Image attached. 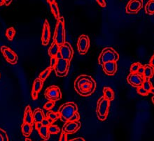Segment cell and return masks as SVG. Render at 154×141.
Wrapping results in <instances>:
<instances>
[{
	"label": "cell",
	"instance_id": "obj_42",
	"mask_svg": "<svg viewBox=\"0 0 154 141\" xmlns=\"http://www.w3.org/2000/svg\"><path fill=\"white\" fill-rule=\"evenodd\" d=\"M35 129L37 130V131H39V129H41V127H42L43 125L42 124H41V122H38V123H35Z\"/></svg>",
	"mask_w": 154,
	"mask_h": 141
},
{
	"label": "cell",
	"instance_id": "obj_15",
	"mask_svg": "<svg viewBox=\"0 0 154 141\" xmlns=\"http://www.w3.org/2000/svg\"><path fill=\"white\" fill-rule=\"evenodd\" d=\"M102 67L106 75H114L117 70V63L115 61H109L102 64Z\"/></svg>",
	"mask_w": 154,
	"mask_h": 141
},
{
	"label": "cell",
	"instance_id": "obj_12",
	"mask_svg": "<svg viewBox=\"0 0 154 141\" xmlns=\"http://www.w3.org/2000/svg\"><path fill=\"white\" fill-rule=\"evenodd\" d=\"M60 52L61 53L62 58L70 62L74 55V50L70 43L65 42L62 46L60 47Z\"/></svg>",
	"mask_w": 154,
	"mask_h": 141
},
{
	"label": "cell",
	"instance_id": "obj_33",
	"mask_svg": "<svg viewBox=\"0 0 154 141\" xmlns=\"http://www.w3.org/2000/svg\"><path fill=\"white\" fill-rule=\"evenodd\" d=\"M55 101H48V102H46L44 106H43V108H44L45 110H46V111H51L52 108L55 106Z\"/></svg>",
	"mask_w": 154,
	"mask_h": 141
},
{
	"label": "cell",
	"instance_id": "obj_23",
	"mask_svg": "<svg viewBox=\"0 0 154 141\" xmlns=\"http://www.w3.org/2000/svg\"><path fill=\"white\" fill-rule=\"evenodd\" d=\"M43 82L39 78H36L33 82V86H32V90L36 92H39L43 87Z\"/></svg>",
	"mask_w": 154,
	"mask_h": 141
},
{
	"label": "cell",
	"instance_id": "obj_8",
	"mask_svg": "<svg viewBox=\"0 0 154 141\" xmlns=\"http://www.w3.org/2000/svg\"><path fill=\"white\" fill-rule=\"evenodd\" d=\"M90 41L88 36L82 34L79 37L77 42L78 51L81 55H85L89 50Z\"/></svg>",
	"mask_w": 154,
	"mask_h": 141
},
{
	"label": "cell",
	"instance_id": "obj_41",
	"mask_svg": "<svg viewBox=\"0 0 154 141\" xmlns=\"http://www.w3.org/2000/svg\"><path fill=\"white\" fill-rule=\"evenodd\" d=\"M32 98L33 100H37L38 99V93L32 90Z\"/></svg>",
	"mask_w": 154,
	"mask_h": 141
},
{
	"label": "cell",
	"instance_id": "obj_9",
	"mask_svg": "<svg viewBox=\"0 0 154 141\" xmlns=\"http://www.w3.org/2000/svg\"><path fill=\"white\" fill-rule=\"evenodd\" d=\"M1 53L9 63L11 64H16L18 62V55L13 50L9 47L2 46L0 48Z\"/></svg>",
	"mask_w": 154,
	"mask_h": 141
},
{
	"label": "cell",
	"instance_id": "obj_44",
	"mask_svg": "<svg viewBox=\"0 0 154 141\" xmlns=\"http://www.w3.org/2000/svg\"><path fill=\"white\" fill-rule=\"evenodd\" d=\"M69 141H85V140L83 138H77L74 139H72V140Z\"/></svg>",
	"mask_w": 154,
	"mask_h": 141
},
{
	"label": "cell",
	"instance_id": "obj_48",
	"mask_svg": "<svg viewBox=\"0 0 154 141\" xmlns=\"http://www.w3.org/2000/svg\"><path fill=\"white\" fill-rule=\"evenodd\" d=\"M4 4V0H0V6Z\"/></svg>",
	"mask_w": 154,
	"mask_h": 141
},
{
	"label": "cell",
	"instance_id": "obj_5",
	"mask_svg": "<svg viewBox=\"0 0 154 141\" xmlns=\"http://www.w3.org/2000/svg\"><path fill=\"white\" fill-rule=\"evenodd\" d=\"M109 106L110 101L105 99L103 96L99 99L96 108V114L99 120L104 121L107 118Z\"/></svg>",
	"mask_w": 154,
	"mask_h": 141
},
{
	"label": "cell",
	"instance_id": "obj_49",
	"mask_svg": "<svg viewBox=\"0 0 154 141\" xmlns=\"http://www.w3.org/2000/svg\"><path fill=\"white\" fill-rule=\"evenodd\" d=\"M151 101H152V102H153V104H154V96H153V97H152Z\"/></svg>",
	"mask_w": 154,
	"mask_h": 141
},
{
	"label": "cell",
	"instance_id": "obj_25",
	"mask_svg": "<svg viewBox=\"0 0 154 141\" xmlns=\"http://www.w3.org/2000/svg\"><path fill=\"white\" fill-rule=\"evenodd\" d=\"M38 131H39V135H40V136L43 139V140H47L49 139L50 133H49V131H48V127L43 126Z\"/></svg>",
	"mask_w": 154,
	"mask_h": 141
},
{
	"label": "cell",
	"instance_id": "obj_40",
	"mask_svg": "<svg viewBox=\"0 0 154 141\" xmlns=\"http://www.w3.org/2000/svg\"><path fill=\"white\" fill-rule=\"evenodd\" d=\"M144 66H143V65H141V66L139 68V69L138 70H137V73L139 74V75H143V74H144Z\"/></svg>",
	"mask_w": 154,
	"mask_h": 141
},
{
	"label": "cell",
	"instance_id": "obj_45",
	"mask_svg": "<svg viewBox=\"0 0 154 141\" xmlns=\"http://www.w3.org/2000/svg\"><path fill=\"white\" fill-rule=\"evenodd\" d=\"M12 2V1H8V0H4V4L6 6H9L11 3Z\"/></svg>",
	"mask_w": 154,
	"mask_h": 141
},
{
	"label": "cell",
	"instance_id": "obj_26",
	"mask_svg": "<svg viewBox=\"0 0 154 141\" xmlns=\"http://www.w3.org/2000/svg\"><path fill=\"white\" fill-rule=\"evenodd\" d=\"M52 70V68L50 67H48L47 68H46L45 70H43L41 73L39 74V78H38L40 79L41 80H42L43 82L48 77V75H49V74L50 73V72H51Z\"/></svg>",
	"mask_w": 154,
	"mask_h": 141
},
{
	"label": "cell",
	"instance_id": "obj_28",
	"mask_svg": "<svg viewBox=\"0 0 154 141\" xmlns=\"http://www.w3.org/2000/svg\"><path fill=\"white\" fill-rule=\"evenodd\" d=\"M16 35V30L13 27H9L6 31V37L9 41H13Z\"/></svg>",
	"mask_w": 154,
	"mask_h": 141
},
{
	"label": "cell",
	"instance_id": "obj_19",
	"mask_svg": "<svg viewBox=\"0 0 154 141\" xmlns=\"http://www.w3.org/2000/svg\"><path fill=\"white\" fill-rule=\"evenodd\" d=\"M144 66V71L143 76H144L145 80H149L153 76L154 68H152L149 64H146Z\"/></svg>",
	"mask_w": 154,
	"mask_h": 141
},
{
	"label": "cell",
	"instance_id": "obj_27",
	"mask_svg": "<svg viewBox=\"0 0 154 141\" xmlns=\"http://www.w3.org/2000/svg\"><path fill=\"white\" fill-rule=\"evenodd\" d=\"M46 117H48V118L52 120L53 122H55V121L57 120L58 118H60V115L57 112L56 113V112H54L53 111H48L46 114Z\"/></svg>",
	"mask_w": 154,
	"mask_h": 141
},
{
	"label": "cell",
	"instance_id": "obj_29",
	"mask_svg": "<svg viewBox=\"0 0 154 141\" xmlns=\"http://www.w3.org/2000/svg\"><path fill=\"white\" fill-rule=\"evenodd\" d=\"M48 129L50 134H57V133H58L60 132V128L57 125L52 124V125L48 126Z\"/></svg>",
	"mask_w": 154,
	"mask_h": 141
},
{
	"label": "cell",
	"instance_id": "obj_51",
	"mask_svg": "<svg viewBox=\"0 0 154 141\" xmlns=\"http://www.w3.org/2000/svg\"><path fill=\"white\" fill-rule=\"evenodd\" d=\"M0 76H1V74H0Z\"/></svg>",
	"mask_w": 154,
	"mask_h": 141
},
{
	"label": "cell",
	"instance_id": "obj_17",
	"mask_svg": "<svg viewBox=\"0 0 154 141\" xmlns=\"http://www.w3.org/2000/svg\"><path fill=\"white\" fill-rule=\"evenodd\" d=\"M48 3H49L50 11H51L53 15L55 18V19L59 20L61 18L60 14V11L58 8V4L55 1H48Z\"/></svg>",
	"mask_w": 154,
	"mask_h": 141
},
{
	"label": "cell",
	"instance_id": "obj_31",
	"mask_svg": "<svg viewBox=\"0 0 154 141\" xmlns=\"http://www.w3.org/2000/svg\"><path fill=\"white\" fill-rule=\"evenodd\" d=\"M141 65L142 64L139 62L133 63V64L131 65V66H130V73H137L139 68L141 66Z\"/></svg>",
	"mask_w": 154,
	"mask_h": 141
},
{
	"label": "cell",
	"instance_id": "obj_22",
	"mask_svg": "<svg viewBox=\"0 0 154 141\" xmlns=\"http://www.w3.org/2000/svg\"><path fill=\"white\" fill-rule=\"evenodd\" d=\"M60 51V46L57 43L53 42L52 43L51 46H50L49 49H48V55L50 56V57H56L57 52Z\"/></svg>",
	"mask_w": 154,
	"mask_h": 141
},
{
	"label": "cell",
	"instance_id": "obj_50",
	"mask_svg": "<svg viewBox=\"0 0 154 141\" xmlns=\"http://www.w3.org/2000/svg\"><path fill=\"white\" fill-rule=\"evenodd\" d=\"M25 141H32V140H31L30 138H26L25 139Z\"/></svg>",
	"mask_w": 154,
	"mask_h": 141
},
{
	"label": "cell",
	"instance_id": "obj_16",
	"mask_svg": "<svg viewBox=\"0 0 154 141\" xmlns=\"http://www.w3.org/2000/svg\"><path fill=\"white\" fill-rule=\"evenodd\" d=\"M23 123H27V124L33 125V113H32L30 106H27L25 108L24 115H23Z\"/></svg>",
	"mask_w": 154,
	"mask_h": 141
},
{
	"label": "cell",
	"instance_id": "obj_24",
	"mask_svg": "<svg viewBox=\"0 0 154 141\" xmlns=\"http://www.w3.org/2000/svg\"><path fill=\"white\" fill-rule=\"evenodd\" d=\"M145 12L148 15L154 14V0H150L145 6Z\"/></svg>",
	"mask_w": 154,
	"mask_h": 141
},
{
	"label": "cell",
	"instance_id": "obj_10",
	"mask_svg": "<svg viewBox=\"0 0 154 141\" xmlns=\"http://www.w3.org/2000/svg\"><path fill=\"white\" fill-rule=\"evenodd\" d=\"M127 80L130 85L138 88L139 87H142L145 79L143 75H139L137 73H130L127 77Z\"/></svg>",
	"mask_w": 154,
	"mask_h": 141
},
{
	"label": "cell",
	"instance_id": "obj_6",
	"mask_svg": "<svg viewBox=\"0 0 154 141\" xmlns=\"http://www.w3.org/2000/svg\"><path fill=\"white\" fill-rule=\"evenodd\" d=\"M45 97L49 101H59L62 99V92L59 87L57 85H51L45 90Z\"/></svg>",
	"mask_w": 154,
	"mask_h": 141
},
{
	"label": "cell",
	"instance_id": "obj_18",
	"mask_svg": "<svg viewBox=\"0 0 154 141\" xmlns=\"http://www.w3.org/2000/svg\"><path fill=\"white\" fill-rule=\"evenodd\" d=\"M46 117L44 113L41 108H36L33 112V120L34 123L41 122L43 119Z\"/></svg>",
	"mask_w": 154,
	"mask_h": 141
},
{
	"label": "cell",
	"instance_id": "obj_4",
	"mask_svg": "<svg viewBox=\"0 0 154 141\" xmlns=\"http://www.w3.org/2000/svg\"><path fill=\"white\" fill-rule=\"evenodd\" d=\"M119 60V55L114 48L111 47L105 48L100 52L98 58L99 64L102 66V64L109 61L116 62Z\"/></svg>",
	"mask_w": 154,
	"mask_h": 141
},
{
	"label": "cell",
	"instance_id": "obj_53",
	"mask_svg": "<svg viewBox=\"0 0 154 141\" xmlns=\"http://www.w3.org/2000/svg\"><path fill=\"white\" fill-rule=\"evenodd\" d=\"M43 141H44V140H43Z\"/></svg>",
	"mask_w": 154,
	"mask_h": 141
},
{
	"label": "cell",
	"instance_id": "obj_7",
	"mask_svg": "<svg viewBox=\"0 0 154 141\" xmlns=\"http://www.w3.org/2000/svg\"><path fill=\"white\" fill-rule=\"evenodd\" d=\"M70 68V61L61 58L57 59V62L54 68L57 76L65 77L67 75Z\"/></svg>",
	"mask_w": 154,
	"mask_h": 141
},
{
	"label": "cell",
	"instance_id": "obj_36",
	"mask_svg": "<svg viewBox=\"0 0 154 141\" xmlns=\"http://www.w3.org/2000/svg\"><path fill=\"white\" fill-rule=\"evenodd\" d=\"M57 62V59L55 57H50V67L52 68H55Z\"/></svg>",
	"mask_w": 154,
	"mask_h": 141
},
{
	"label": "cell",
	"instance_id": "obj_11",
	"mask_svg": "<svg viewBox=\"0 0 154 141\" xmlns=\"http://www.w3.org/2000/svg\"><path fill=\"white\" fill-rule=\"evenodd\" d=\"M143 6V1L142 0H131L128 1L126 7L127 13L135 14L139 11Z\"/></svg>",
	"mask_w": 154,
	"mask_h": 141
},
{
	"label": "cell",
	"instance_id": "obj_46",
	"mask_svg": "<svg viewBox=\"0 0 154 141\" xmlns=\"http://www.w3.org/2000/svg\"><path fill=\"white\" fill-rule=\"evenodd\" d=\"M56 58H57V59H61L62 58V55H61V53L60 52V51L57 52V55H56Z\"/></svg>",
	"mask_w": 154,
	"mask_h": 141
},
{
	"label": "cell",
	"instance_id": "obj_38",
	"mask_svg": "<svg viewBox=\"0 0 154 141\" xmlns=\"http://www.w3.org/2000/svg\"><path fill=\"white\" fill-rule=\"evenodd\" d=\"M79 120H80V115H79V112H77V113H76L75 115L72 117L70 121H72V122H78V121H79Z\"/></svg>",
	"mask_w": 154,
	"mask_h": 141
},
{
	"label": "cell",
	"instance_id": "obj_37",
	"mask_svg": "<svg viewBox=\"0 0 154 141\" xmlns=\"http://www.w3.org/2000/svg\"><path fill=\"white\" fill-rule=\"evenodd\" d=\"M59 141H68L67 140V134L66 133H65V132L62 131Z\"/></svg>",
	"mask_w": 154,
	"mask_h": 141
},
{
	"label": "cell",
	"instance_id": "obj_32",
	"mask_svg": "<svg viewBox=\"0 0 154 141\" xmlns=\"http://www.w3.org/2000/svg\"><path fill=\"white\" fill-rule=\"evenodd\" d=\"M0 141H9L7 133L1 128H0Z\"/></svg>",
	"mask_w": 154,
	"mask_h": 141
},
{
	"label": "cell",
	"instance_id": "obj_20",
	"mask_svg": "<svg viewBox=\"0 0 154 141\" xmlns=\"http://www.w3.org/2000/svg\"><path fill=\"white\" fill-rule=\"evenodd\" d=\"M103 97L108 101H113L114 99V92L113 90L109 87H104L103 88Z\"/></svg>",
	"mask_w": 154,
	"mask_h": 141
},
{
	"label": "cell",
	"instance_id": "obj_39",
	"mask_svg": "<svg viewBox=\"0 0 154 141\" xmlns=\"http://www.w3.org/2000/svg\"><path fill=\"white\" fill-rule=\"evenodd\" d=\"M97 1V3L101 7H105V6H106V1H104V0H97V1Z\"/></svg>",
	"mask_w": 154,
	"mask_h": 141
},
{
	"label": "cell",
	"instance_id": "obj_3",
	"mask_svg": "<svg viewBox=\"0 0 154 141\" xmlns=\"http://www.w3.org/2000/svg\"><path fill=\"white\" fill-rule=\"evenodd\" d=\"M53 41L61 47L65 43V19L62 16L57 20L54 32Z\"/></svg>",
	"mask_w": 154,
	"mask_h": 141
},
{
	"label": "cell",
	"instance_id": "obj_1",
	"mask_svg": "<svg viewBox=\"0 0 154 141\" xmlns=\"http://www.w3.org/2000/svg\"><path fill=\"white\" fill-rule=\"evenodd\" d=\"M74 89L81 97H89L96 90L97 84L90 75H81L74 81Z\"/></svg>",
	"mask_w": 154,
	"mask_h": 141
},
{
	"label": "cell",
	"instance_id": "obj_30",
	"mask_svg": "<svg viewBox=\"0 0 154 141\" xmlns=\"http://www.w3.org/2000/svg\"><path fill=\"white\" fill-rule=\"evenodd\" d=\"M142 87L145 90L149 92L151 88L153 87V85H152V83L150 82L149 80H145L144 82H143Z\"/></svg>",
	"mask_w": 154,
	"mask_h": 141
},
{
	"label": "cell",
	"instance_id": "obj_14",
	"mask_svg": "<svg viewBox=\"0 0 154 141\" xmlns=\"http://www.w3.org/2000/svg\"><path fill=\"white\" fill-rule=\"evenodd\" d=\"M50 39V25L48 21L45 20L44 23L43 25V31H42V37H41V43L43 46H46L48 44Z\"/></svg>",
	"mask_w": 154,
	"mask_h": 141
},
{
	"label": "cell",
	"instance_id": "obj_13",
	"mask_svg": "<svg viewBox=\"0 0 154 141\" xmlns=\"http://www.w3.org/2000/svg\"><path fill=\"white\" fill-rule=\"evenodd\" d=\"M81 127V122L79 121L78 122H72V121H69V122H65L62 127V131L67 134H73L76 133L78 130Z\"/></svg>",
	"mask_w": 154,
	"mask_h": 141
},
{
	"label": "cell",
	"instance_id": "obj_47",
	"mask_svg": "<svg viewBox=\"0 0 154 141\" xmlns=\"http://www.w3.org/2000/svg\"><path fill=\"white\" fill-rule=\"evenodd\" d=\"M149 93H151L152 94H153V96H154V87H153L151 88V90H150Z\"/></svg>",
	"mask_w": 154,
	"mask_h": 141
},
{
	"label": "cell",
	"instance_id": "obj_21",
	"mask_svg": "<svg viewBox=\"0 0 154 141\" xmlns=\"http://www.w3.org/2000/svg\"><path fill=\"white\" fill-rule=\"evenodd\" d=\"M21 130L23 135L26 137L30 136L32 131V125L27 123H23L21 126Z\"/></svg>",
	"mask_w": 154,
	"mask_h": 141
},
{
	"label": "cell",
	"instance_id": "obj_34",
	"mask_svg": "<svg viewBox=\"0 0 154 141\" xmlns=\"http://www.w3.org/2000/svg\"><path fill=\"white\" fill-rule=\"evenodd\" d=\"M54 122L52 120H50V119L48 118V117H45L44 119H43L42 122H41V124H42V125L43 126H46V127H48V126L52 125L53 123Z\"/></svg>",
	"mask_w": 154,
	"mask_h": 141
},
{
	"label": "cell",
	"instance_id": "obj_52",
	"mask_svg": "<svg viewBox=\"0 0 154 141\" xmlns=\"http://www.w3.org/2000/svg\"><path fill=\"white\" fill-rule=\"evenodd\" d=\"M153 57H154V55H153Z\"/></svg>",
	"mask_w": 154,
	"mask_h": 141
},
{
	"label": "cell",
	"instance_id": "obj_43",
	"mask_svg": "<svg viewBox=\"0 0 154 141\" xmlns=\"http://www.w3.org/2000/svg\"><path fill=\"white\" fill-rule=\"evenodd\" d=\"M149 65L151 66L152 68H154V57H153V56H152V57L151 58V59H150Z\"/></svg>",
	"mask_w": 154,
	"mask_h": 141
},
{
	"label": "cell",
	"instance_id": "obj_2",
	"mask_svg": "<svg viewBox=\"0 0 154 141\" xmlns=\"http://www.w3.org/2000/svg\"><path fill=\"white\" fill-rule=\"evenodd\" d=\"M78 112L77 105L74 102H67L60 107L57 113L61 121L67 122L70 121L72 117Z\"/></svg>",
	"mask_w": 154,
	"mask_h": 141
},
{
	"label": "cell",
	"instance_id": "obj_35",
	"mask_svg": "<svg viewBox=\"0 0 154 141\" xmlns=\"http://www.w3.org/2000/svg\"><path fill=\"white\" fill-rule=\"evenodd\" d=\"M137 92L141 96H148V94H149V92L145 90L142 87H139L137 88Z\"/></svg>",
	"mask_w": 154,
	"mask_h": 141
}]
</instances>
